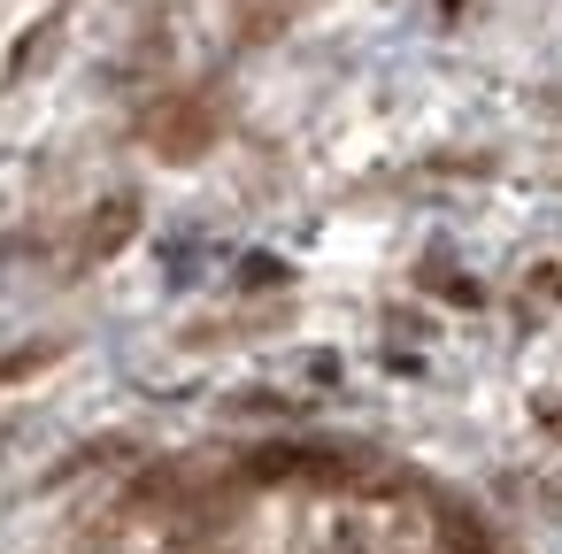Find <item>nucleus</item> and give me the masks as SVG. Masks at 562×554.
Wrapping results in <instances>:
<instances>
[{
	"mask_svg": "<svg viewBox=\"0 0 562 554\" xmlns=\"http://www.w3.org/2000/svg\"><path fill=\"white\" fill-rule=\"evenodd\" d=\"M147 139H155L170 162H186V155H201V147L216 139V116H209V109H193V101H178V109H162V116L147 124Z\"/></svg>",
	"mask_w": 562,
	"mask_h": 554,
	"instance_id": "f257e3e1",
	"label": "nucleus"
},
{
	"mask_svg": "<svg viewBox=\"0 0 562 554\" xmlns=\"http://www.w3.org/2000/svg\"><path fill=\"white\" fill-rule=\"evenodd\" d=\"M132 231H139V201H109V208L86 224V239H78V270H93V262L124 255V247H132Z\"/></svg>",
	"mask_w": 562,
	"mask_h": 554,
	"instance_id": "f03ea898",
	"label": "nucleus"
},
{
	"mask_svg": "<svg viewBox=\"0 0 562 554\" xmlns=\"http://www.w3.org/2000/svg\"><path fill=\"white\" fill-rule=\"evenodd\" d=\"M431 523H439V546H447V554H501L493 531H485V516H477L470 500H439Z\"/></svg>",
	"mask_w": 562,
	"mask_h": 554,
	"instance_id": "7ed1b4c3",
	"label": "nucleus"
}]
</instances>
